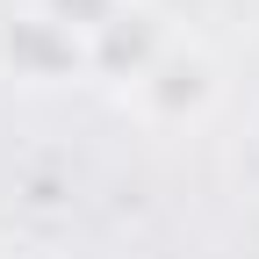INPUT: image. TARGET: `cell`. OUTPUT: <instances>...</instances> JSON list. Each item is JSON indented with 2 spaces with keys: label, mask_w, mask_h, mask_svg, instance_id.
<instances>
[{
  "label": "cell",
  "mask_w": 259,
  "mask_h": 259,
  "mask_svg": "<svg viewBox=\"0 0 259 259\" xmlns=\"http://www.w3.org/2000/svg\"><path fill=\"white\" fill-rule=\"evenodd\" d=\"M166 44H173V29L158 22L144 0H130V8L101 29V36L87 44V72H94V79H108V87H130L158 51H166Z\"/></svg>",
  "instance_id": "obj_3"
},
{
  "label": "cell",
  "mask_w": 259,
  "mask_h": 259,
  "mask_svg": "<svg viewBox=\"0 0 259 259\" xmlns=\"http://www.w3.org/2000/svg\"><path fill=\"white\" fill-rule=\"evenodd\" d=\"M0 58H8V72L29 79V87H51V79L87 72V44L72 36V29H58L51 15H36V8L8 15V29H0Z\"/></svg>",
  "instance_id": "obj_2"
},
{
  "label": "cell",
  "mask_w": 259,
  "mask_h": 259,
  "mask_svg": "<svg viewBox=\"0 0 259 259\" xmlns=\"http://www.w3.org/2000/svg\"><path fill=\"white\" fill-rule=\"evenodd\" d=\"M216 94H223L216 58L194 44V36H173L137 79L122 87V108H137L151 130H187V122H202L216 108Z\"/></svg>",
  "instance_id": "obj_1"
},
{
  "label": "cell",
  "mask_w": 259,
  "mask_h": 259,
  "mask_svg": "<svg viewBox=\"0 0 259 259\" xmlns=\"http://www.w3.org/2000/svg\"><path fill=\"white\" fill-rule=\"evenodd\" d=\"M29 8H36V15H51L58 29H72L79 44H94V36H101V29L130 8V0H29Z\"/></svg>",
  "instance_id": "obj_4"
},
{
  "label": "cell",
  "mask_w": 259,
  "mask_h": 259,
  "mask_svg": "<svg viewBox=\"0 0 259 259\" xmlns=\"http://www.w3.org/2000/svg\"><path fill=\"white\" fill-rule=\"evenodd\" d=\"M245 173L259 180V130H252V137H245Z\"/></svg>",
  "instance_id": "obj_5"
}]
</instances>
